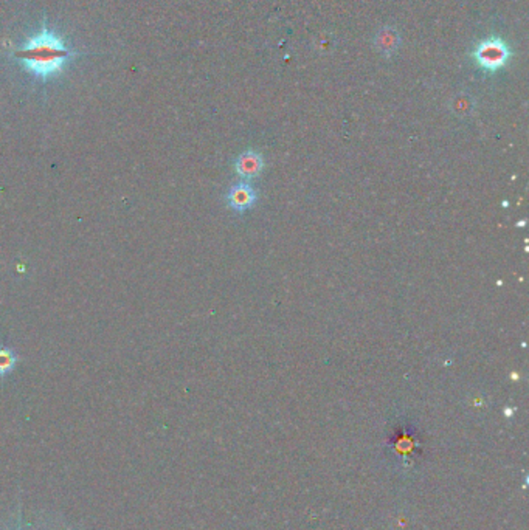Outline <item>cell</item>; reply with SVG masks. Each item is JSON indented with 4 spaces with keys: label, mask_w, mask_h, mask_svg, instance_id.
<instances>
[{
    "label": "cell",
    "mask_w": 529,
    "mask_h": 530,
    "mask_svg": "<svg viewBox=\"0 0 529 530\" xmlns=\"http://www.w3.org/2000/svg\"><path fill=\"white\" fill-rule=\"evenodd\" d=\"M16 366V355L15 352L6 349V348H0V376H5L15 369Z\"/></svg>",
    "instance_id": "cell-6"
},
{
    "label": "cell",
    "mask_w": 529,
    "mask_h": 530,
    "mask_svg": "<svg viewBox=\"0 0 529 530\" xmlns=\"http://www.w3.org/2000/svg\"><path fill=\"white\" fill-rule=\"evenodd\" d=\"M257 200V193L249 182H239L227 194V202L234 211H247Z\"/></svg>",
    "instance_id": "cell-3"
},
{
    "label": "cell",
    "mask_w": 529,
    "mask_h": 530,
    "mask_svg": "<svg viewBox=\"0 0 529 530\" xmlns=\"http://www.w3.org/2000/svg\"><path fill=\"white\" fill-rule=\"evenodd\" d=\"M234 168H236V173L244 182L253 180L263 171L264 160L261 154L254 152V150H247V152H243L238 157Z\"/></svg>",
    "instance_id": "cell-4"
},
{
    "label": "cell",
    "mask_w": 529,
    "mask_h": 530,
    "mask_svg": "<svg viewBox=\"0 0 529 530\" xmlns=\"http://www.w3.org/2000/svg\"><path fill=\"white\" fill-rule=\"evenodd\" d=\"M511 51L508 45L498 37L486 39L475 50V59L483 69L486 70H498L508 62Z\"/></svg>",
    "instance_id": "cell-2"
},
{
    "label": "cell",
    "mask_w": 529,
    "mask_h": 530,
    "mask_svg": "<svg viewBox=\"0 0 529 530\" xmlns=\"http://www.w3.org/2000/svg\"><path fill=\"white\" fill-rule=\"evenodd\" d=\"M376 45L383 55H391L399 45V35L393 28H383L376 36Z\"/></svg>",
    "instance_id": "cell-5"
},
{
    "label": "cell",
    "mask_w": 529,
    "mask_h": 530,
    "mask_svg": "<svg viewBox=\"0 0 529 530\" xmlns=\"http://www.w3.org/2000/svg\"><path fill=\"white\" fill-rule=\"evenodd\" d=\"M15 56L33 75L47 80L60 73L73 53L60 36L44 27L37 35L31 36Z\"/></svg>",
    "instance_id": "cell-1"
}]
</instances>
